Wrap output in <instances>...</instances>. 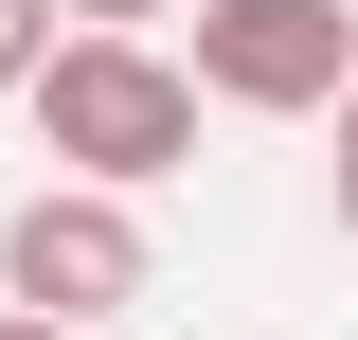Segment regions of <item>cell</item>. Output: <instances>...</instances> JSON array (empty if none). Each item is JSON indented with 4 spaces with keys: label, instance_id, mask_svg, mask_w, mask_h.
Masks as SVG:
<instances>
[{
    "label": "cell",
    "instance_id": "1",
    "mask_svg": "<svg viewBox=\"0 0 358 340\" xmlns=\"http://www.w3.org/2000/svg\"><path fill=\"white\" fill-rule=\"evenodd\" d=\"M18 108H36L54 179H90V197H143V179L197 162V90H179V54H162V36H54Z\"/></svg>",
    "mask_w": 358,
    "mask_h": 340
},
{
    "label": "cell",
    "instance_id": "7",
    "mask_svg": "<svg viewBox=\"0 0 358 340\" xmlns=\"http://www.w3.org/2000/svg\"><path fill=\"white\" fill-rule=\"evenodd\" d=\"M0 340H72V323H18V304H0Z\"/></svg>",
    "mask_w": 358,
    "mask_h": 340
},
{
    "label": "cell",
    "instance_id": "4",
    "mask_svg": "<svg viewBox=\"0 0 358 340\" xmlns=\"http://www.w3.org/2000/svg\"><path fill=\"white\" fill-rule=\"evenodd\" d=\"M72 36V18H54V0H0V108H18V90H36V54Z\"/></svg>",
    "mask_w": 358,
    "mask_h": 340
},
{
    "label": "cell",
    "instance_id": "2",
    "mask_svg": "<svg viewBox=\"0 0 358 340\" xmlns=\"http://www.w3.org/2000/svg\"><path fill=\"white\" fill-rule=\"evenodd\" d=\"M179 90L233 126H322L358 90V18L341 0H179Z\"/></svg>",
    "mask_w": 358,
    "mask_h": 340
},
{
    "label": "cell",
    "instance_id": "6",
    "mask_svg": "<svg viewBox=\"0 0 358 340\" xmlns=\"http://www.w3.org/2000/svg\"><path fill=\"white\" fill-rule=\"evenodd\" d=\"M322 126H341V162H322V197H341V233H358V90L322 108Z\"/></svg>",
    "mask_w": 358,
    "mask_h": 340
},
{
    "label": "cell",
    "instance_id": "3",
    "mask_svg": "<svg viewBox=\"0 0 358 340\" xmlns=\"http://www.w3.org/2000/svg\"><path fill=\"white\" fill-rule=\"evenodd\" d=\"M143 287H162V251H143V197L36 179V197L0 215V304H18V323H72V340H108Z\"/></svg>",
    "mask_w": 358,
    "mask_h": 340
},
{
    "label": "cell",
    "instance_id": "5",
    "mask_svg": "<svg viewBox=\"0 0 358 340\" xmlns=\"http://www.w3.org/2000/svg\"><path fill=\"white\" fill-rule=\"evenodd\" d=\"M54 18H72V36H162L179 0H54Z\"/></svg>",
    "mask_w": 358,
    "mask_h": 340
}]
</instances>
